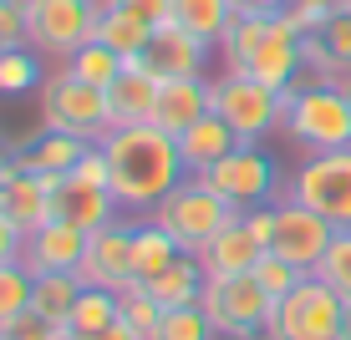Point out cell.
<instances>
[{
  "label": "cell",
  "instance_id": "obj_1",
  "mask_svg": "<svg viewBox=\"0 0 351 340\" xmlns=\"http://www.w3.org/2000/svg\"><path fill=\"white\" fill-rule=\"evenodd\" d=\"M97 148H102V157H107V178H112V193H117V203H123V213L148 218L168 193L184 183L178 138L163 132L158 122L112 127Z\"/></svg>",
  "mask_w": 351,
  "mask_h": 340
},
{
  "label": "cell",
  "instance_id": "obj_2",
  "mask_svg": "<svg viewBox=\"0 0 351 340\" xmlns=\"http://www.w3.org/2000/svg\"><path fill=\"white\" fill-rule=\"evenodd\" d=\"M229 71H250L270 92H290L306 71V36L285 16H234L219 41Z\"/></svg>",
  "mask_w": 351,
  "mask_h": 340
},
{
  "label": "cell",
  "instance_id": "obj_3",
  "mask_svg": "<svg viewBox=\"0 0 351 340\" xmlns=\"http://www.w3.org/2000/svg\"><path fill=\"white\" fill-rule=\"evenodd\" d=\"M280 132L300 153H336L351 148V96L336 81H316V87L285 92V117Z\"/></svg>",
  "mask_w": 351,
  "mask_h": 340
},
{
  "label": "cell",
  "instance_id": "obj_4",
  "mask_svg": "<svg viewBox=\"0 0 351 340\" xmlns=\"http://www.w3.org/2000/svg\"><path fill=\"white\" fill-rule=\"evenodd\" d=\"M148 218H153V224H158L163 234L173 239L178 249H184V254H199V249L224 228V224H234L239 213H234V203H229L224 193H214L209 178L184 173V183L168 193V198H163Z\"/></svg>",
  "mask_w": 351,
  "mask_h": 340
},
{
  "label": "cell",
  "instance_id": "obj_5",
  "mask_svg": "<svg viewBox=\"0 0 351 340\" xmlns=\"http://www.w3.org/2000/svg\"><path fill=\"white\" fill-rule=\"evenodd\" d=\"M209 112H219L239 142H265L285 117V96L255 81L250 71L224 66V77H209Z\"/></svg>",
  "mask_w": 351,
  "mask_h": 340
},
{
  "label": "cell",
  "instance_id": "obj_6",
  "mask_svg": "<svg viewBox=\"0 0 351 340\" xmlns=\"http://www.w3.org/2000/svg\"><path fill=\"white\" fill-rule=\"evenodd\" d=\"M41 127L56 132H77L87 142H102L112 132V107H107V92L82 81L71 66L46 71L41 81Z\"/></svg>",
  "mask_w": 351,
  "mask_h": 340
},
{
  "label": "cell",
  "instance_id": "obj_7",
  "mask_svg": "<svg viewBox=\"0 0 351 340\" xmlns=\"http://www.w3.org/2000/svg\"><path fill=\"white\" fill-rule=\"evenodd\" d=\"M46 183H51V218L77 224L82 234H97L102 224H112V218L123 213V203H117V193H112V178H107L102 148H92L87 157H82L77 173L46 178Z\"/></svg>",
  "mask_w": 351,
  "mask_h": 340
},
{
  "label": "cell",
  "instance_id": "obj_8",
  "mask_svg": "<svg viewBox=\"0 0 351 340\" xmlns=\"http://www.w3.org/2000/svg\"><path fill=\"white\" fill-rule=\"evenodd\" d=\"M346 300L321 274H306L285 300H275L265 340H341Z\"/></svg>",
  "mask_w": 351,
  "mask_h": 340
},
{
  "label": "cell",
  "instance_id": "obj_9",
  "mask_svg": "<svg viewBox=\"0 0 351 340\" xmlns=\"http://www.w3.org/2000/svg\"><path fill=\"white\" fill-rule=\"evenodd\" d=\"M285 198L316 209L321 218H331L336 228H351V148L336 153H311L306 163L295 168Z\"/></svg>",
  "mask_w": 351,
  "mask_h": 340
},
{
  "label": "cell",
  "instance_id": "obj_10",
  "mask_svg": "<svg viewBox=\"0 0 351 340\" xmlns=\"http://www.w3.org/2000/svg\"><path fill=\"white\" fill-rule=\"evenodd\" d=\"M204 178L214 183V193H224V198L234 203V213H250V209H260V203L280 198V168L265 153V142H239V148L224 153Z\"/></svg>",
  "mask_w": 351,
  "mask_h": 340
},
{
  "label": "cell",
  "instance_id": "obj_11",
  "mask_svg": "<svg viewBox=\"0 0 351 340\" xmlns=\"http://www.w3.org/2000/svg\"><path fill=\"white\" fill-rule=\"evenodd\" d=\"M97 16H102V0H41L26 16V41L41 56L71 62L87 41H97Z\"/></svg>",
  "mask_w": 351,
  "mask_h": 340
},
{
  "label": "cell",
  "instance_id": "obj_12",
  "mask_svg": "<svg viewBox=\"0 0 351 340\" xmlns=\"http://www.w3.org/2000/svg\"><path fill=\"white\" fill-rule=\"evenodd\" d=\"M204 315L214 320L219 335H250L270 325L275 300L265 295V285L255 274H229V279H204V295H199Z\"/></svg>",
  "mask_w": 351,
  "mask_h": 340
},
{
  "label": "cell",
  "instance_id": "obj_13",
  "mask_svg": "<svg viewBox=\"0 0 351 340\" xmlns=\"http://www.w3.org/2000/svg\"><path fill=\"white\" fill-rule=\"evenodd\" d=\"M336 239V224L331 218H321L316 209H306V203L295 198H280L275 203V234H270V254H280V259H290L295 270L316 274L326 249H331Z\"/></svg>",
  "mask_w": 351,
  "mask_h": 340
},
{
  "label": "cell",
  "instance_id": "obj_14",
  "mask_svg": "<svg viewBox=\"0 0 351 340\" xmlns=\"http://www.w3.org/2000/svg\"><path fill=\"white\" fill-rule=\"evenodd\" d=\"M77 274H82V285L112 289V295L138 285V274H132V218H112L97 234H87V254H82Z\"/></svg>",
  "mask_w": 351,
  "mask_h": 340
},
{
  "label": "cell",
  "instance_id": "obj_15",
  "mask_svg": "<svg viewBox=\"0 0 351 340\" xmlns=\"http://www.w3.org/2000/svg\"><path fill=\"white\" fill-rule=\"evenodd\" d=\"M82 254H87V234H82L77 224L51 218V224H41L36 234H26V244H21V264H26L31 274H77L82 270Z\"/></svg>",
  "mask_w": 351,
  "mask_h": 340
},
{
  "label": "cell",
  "instance_id": "obj_16",
  "mask_svg": "<svg viewBox=\"0 0 351 340\" xmlns=\"http://www.w3.org/2000/svg\"><path fill=\"white\" fill-rule=\"evenodd\" d=\"M158 87L163 77L153 71L143 56H128L117 81L107 87V107H112V127H128V122H153V107H158Z\"/></svg>",
  "mask_w": 351,
  "mask_h": 340
},
{
  "label": "cell",
  "instance_id": "obj_17",
  "mask_svg": "<svg viewBox=\"0 0 351 340\" xmlns=\"http://www.w3.org/2000/svg\"><path fill=\"white\" fill-rule=\"evenodd\" d=\"M265 259V244L260 234L245 224V213L234 218V224H224L219 234L209 239V244L199 249V264L209 279H229V274H255V264Z\"/></svg>",
  "mask_w": 351,
  "mask_h": 340
},
{
  "label": "cell",
  "instance_id": "obj_18",
  "mask_svg": "<svg viewBox=\"0 0 351 340\" xmlns=\"http://www.w3.org/2000/svg\"><path fill=\"white\" fill-rule=\"evenodd\" d=\"M143 62L158 71V77H204V66H209V41H199V36L184 31L178 21H163V26H153V41H148V51H143Z\"/></svg>",
  "mask_w": 351,
  "mask_h": 340
},
{
  "label": "cell",
  "instance_id": "obj_19",
  "mask_svg": "<svg viewBox=\"0 0 351 340\" xmlns=\"http://www.w3.org/2000/svg\"><path fill=\"white\" fill-rule=\"evenodd\" d=\"M92 148H97V142L77 138V132L41 127L26 148H16V163L26 168V173H36V178H66V173H77V163H82Z\"/></svg>",
  "mask_w": 351,
  "mask_h": 340
},
{
  "label": "cell",
  "instance_id": "obj_20",
  "mask_svg": "<svg viewBox=\"0 0 351 340\" xmlns=\"http://www.w3.org/2000/svg\"><path fill=\"white\" fill-rule=\"evenodd\" d=\"M199 117H209V77H163L153 122L178 138V132H189Z\"/></svg>",
  "mask_w": 351,
  "mask_h": 340
},
{
  "label": "cell",
  "instance_id": "obj_21",
  "mask_svg": "<svg viewBox=\"0 0 351 340\" xmlns=\"http://www.w3.org/2000/svg\"><path fill=\"white\" fill-rule=\"evenodd\" d=\"M0 209H5V218L21 228V239H26V234H36L41 224H51V183H46V178H36V173H26V168H16V173L5 178Z\"/></svg>",
  "mask_w": 351,
  "mask_h": 340
},
{
  "label": "cell",
  "instance_id": "obj_22",
  "mask_svg": "<svg viewBox=\"0 0 351 340\" xmlns=\"http://www.w3.org/2000/svg\"><path fill=\"white\" fill-rule=\"evenodd\" d=\"M239 148V138L229 132V122L219 112H209V117H199L189 132H178V157H184V173H209L214 163H219L224 153H234Z\"/></svg>",
  "mask_w": 351,
  "mask_h": 340
},
{
  "label": "cell",
  "instance_id": "obj_23",
  "mask_svg": "<svg viewBox=\"0 0 351 340\" xmlns=\"http://www.w3.org/2000/svg\"><path fill=\"white\" fill-rule=\"evenodd\" d=\"M204 264H199V254H178L173 264H168L163 274H153L148 285V295L158 300L163 310H178V305H199V295H204Z\"/></svg>",
  "mask_w": 351,
  "mask_h": 340
},
{
  "label": "cell",
  "instance_id": "obj_24",
  "mask_svg": "<svg viewBox=\"0 0 351 340\" xmlns=\"http://www.w3.org/2000/svg\"><path fill=\"white\" fill-rule=\"evenodd\" d=\"M178 254L184 249H178L153 218H138V224H132V274H138V285H148L153 274H163Z\"/></svg>",
  "mask_w": 351,
  "mask_h": 340
},
{
  "label": "cell",
  "instance_id": "obj_25",
  "mask_svg": "<svg viewBox=\"0 0 351 340\" xmlns=\"http://www.w3.org/2000/svg\"><path fill=\"white\" fill-rule=\"evenodd\" d=\"M97 41L112 46L117 56H143V51H148V41H153V26H148V21H138L132 10L107 5V0H102V16H97Z\"/></svg>",
  "mask_w": 351,
  "mask_h": 340
},
{
  "label": "cell",
  "instance_id": "obj_26",
  "mask_svg": "<svg viewBox=\"0 0 351 340\" xmlns=\"http://www.w3.org/2000/svg\"><path fill=\"white\" fill-rule=\"evenodd\" d=\"M82 274H36V289H31V310L41 315V320H51V325H62L66 330V320H71V310H77V300H82Z\"/></svg>",
  "mask_w": 351,
  "mask_h": 340
},
{
  "label": "cell",
  "instance_id": "obj_27",
  "mask_svg": "<svg viewBox=\"0 0 351 340\" xmlns=\"http://www.w3.org/2000/svg\"><path fill=\"white\" fill-rule=\"evenodd\" d=\"M112 320H123V295H112V289H82V300H77V310H71V320H66V340H87L97 330H107Z\"/></svg>",
  "mask_w": 351,
  "mask_h": 340
},
{
  "label": "cell",
  "instance_id": "obj_28",
  "mask_svg": "<svg viewBox=\"0 0 351 340\" xmlns=\"http://www.w3.org/2000/svg\"><path fill=\"white\" fill-rule=\"evenodd\" d=\"M173 21L184 31H193L199 41L219 46L229 21H234V5H229V0H173Z\"/></svg>",
  "mask_w": 351,
  "mask_h": 340
},
{
  "label": "cell",
  "instance_id": "obj_29",
  "mask_svg": "<svg viewBox=\"0 0 351 340\" xmlns=\"http://www.w3.org/2000/svg\"><path fill=\"white\" fill-rule=\"evenodd\" d=\"M46 66L36 46H16V51L0 56V96H21V92H41Z\"/></svg>",
  "mask_w": 351,
  "mask_h": 340
},
{
  "label": "cell",
  "instance_id": "obj_30",
  "mask_svg": "<svg viewBox=\"0 0 351 340\" xmlns=\"http://www.w3.org/2000/svg\"><path fill=\"white\" fill-rule=\"evenodd\" d=\"M31 289H36V274H31L21 259H5V264H0V330L31 310Z\"/></svg>",
  "mask_w": 351,
  "mask_h": 340
},
{
  "label": "cell",
  "instance_id": "obj_31",
  "mask_svg": "<svg viewBox=\"0 0 351 340\" xmlns=\"http://www.w3.org/2000/svg\"><path fill=\"white\" fill-rule=\"evenodd\" d=\"M148 340H219L214 320L204 315V305H178V310H163L158 330Z\"/></svg>",
  "mask_w": 351,
  "mask_h": 340
},
{
  "label": "cell",
  "instance_id": "obj_32",
  "mask_svg": "<svg viewBox=\"0 0 351 340\" xmlns=\"http://www.w3.org/2000/svg\"><path fill=\"white\" fill-rule=\"evenodd\" d=\"M123 62H128V56H117L112 51V46H102V41H87V46H82V51L77 56H71V71H77V77L82 81H92V87H112V81H117V71H123Z\"/></svg>",
  "mask_w": 351,
  "mask_h": 340
},
{
  "label": "cell",
  "instance_id": "obj_33",
  "mask_svg": "<svg viewBox=\"0 0 351 340\" xmlns=\"http://www.w3.org/2000/svg\"><path fill=\"white\" fill-rule=\"evenodd\" d=\"M316 41H321V51L331 56V66L341 71V77H351V0L331 10V21L316 31Z\"/></svg>",
  "mask_w": 351,
  "mask_h": 340
},
{
  "label": "cell",
  "instance_id": "obj_34",
  "mask_svg": "<svg viewBox=\"0 0 351 340\" xmlns=\"http://www.w3.org/2000/svg\"><path fill=\"white\" fill-rule=\"evenodd\" d=\"M316 274L351 305V228H336V239H331V249H326V259H321Z\"/></svg>",
  "mask_w": 351,
  "mask_h": 340
},
{
  "label": "cell",
  "instance_id": "obj_35",
  "mask_svg": "<svg viewBox=\"0 0 351 340\" xmlns=\"http://www.w3.org/2000/svg\"><path fill=\"white\" fill-rule=\"evenodd\" d=\"M255 279L265 285V295H270V300H285L290 289H295L300 279H306V270H295L290 259H280V254H270V249H265V259L255 264Z\"/></svg>",
  "mask_w": 351,
  "mask_h": 340
},
{
  "label": "cell",
  "instance_id": "obj_36",
  "mask_svg": "<svg viewBox=\"0 0 351 340\" xmlns=\"http://www.w3.org/2000/svg\"><path fill=\"white\" fill-rule=\"evenodd\" d=\"M123 320H128L143 340H148L153 330H158V320H163V305H158L143 285H132V289H123Z\"/></svg>",
  "mask_w": 351,
  "mask_h": 340
},
{
  "label": "cell",
  "instance_id": "obj_37",
  "mask_svg": "<svg viewBox=\"0 0 351 340\" xmlns=\"http://www.w3.org/2000/svg\"><path fill=\"white\" fill-rule=\"evenodd\" d=\"M331 10H336V0H290V5H285V21H290L300 36H316L326 21H331Z\"/></svg>",
  "mask_w": 351,
  "mask_h": 340
},
{
  "label": "cell",
  "instance_id": "obj_38",
  "mask_svg": "<svg viewBox=\"0 0 351 340\" xmlns=\"http://www.w3.org/2000/svg\"><path fill=\"white\" fill-rule=\"evenodd\" d=\"M0 340H66V330L51 325V320H41L36 310H26L21 320H10L5 330H0Z\"/></svg>",
  "mask_w": 351,
  "mask_h": 340
},
{
  "label": "cell",
  "instance_id": "obj_39",
  "mask_svg": "<svg viewBox=\"0 0 351 340\" xmlns=\"http://www.w3.org/2000/svg\"><path fill=\"white\" fill-rule=\"evenodd\" d=\"M16 46H31L26 41V16H21L10 0H0V56L16 51Z\"/></svg>",
  "mask_w": 351,
  "mask_h": 340
},
{
  "label": "cell",
  "instance_id": "obj_40",
  "mask_svg": "<svg viewBox=\"0 0 351 340\" xmlns=\"http://www.w3.org/2000/svg\"><path fill=\"white\" fill-rule=\"evenodd\" d=\"M107 5L132 10V16L148 21V26H163V21H173V0H107Z\"/></svg>",
  "mask_w": 351,
  "mask_h": 340
},
{
  "label": "cell",
  "instance_id": "obj_41",
  "mask_svg": "<svg viewBox=\"0 0 351 340\" xmlns=\"http://www.w3.org/2000/svg\"><path fill=\"white\" fill-rule=\"evenodd\" d=\"M21 244H26V239H21V228L5 218V209H0V264H5V259H21Z\"/></svg>",
  "mask_w": 351,
  "mask_h": 340
},
{
  "label": "cell",
  "instance_id": "obj_42",
  "mask_svg": "<svg viewBox=\"0 0 351 340\" xmlns=\"http://www.w3.org/2000/svg\"><path fill=\"white\" fill-rule=\"evenodd\" d=\"M234 16H285L290 0H229Z\"/></svg>",
  "mask_w": 351,
  "mask_h": 340
},
{
  "label": "cell",
  "instance_id": "obj_43",
  "mask_svg": "<svg viewBox=\"0 0 351 340\" xmlns=\"http://www.w3.org/2000/svg\"><path fill=\"white\" fill-rule=\"evenodd\" d=\"M87 340H143V335L132 330L128 320H112V325H107V330H97V335H87Z\"/></svg>",
  "mask_w": 351,
  "mask_h": 340
},
{
  "label": "cell",
  "instance_id": "obj_44",
  "mask_svg": "<svg viewBox=\"0 0 351 340\" xmlns=\"http://www.w3.org/2000/svg\"><path fill=\"white\" fill-rule=\"evenodd\" d=\"M10 5H16V10H21V16H31V10H36V5H41V0H10Z\"/></svg>",
  "mask_w": 351,
  "mask_h": 340
},
{
  "label": "cell",
  "instance_id": "obj_45",
  "mask_svg": "<svg viewBox=\"0 0 351 340\" xmlns=\"http://www.w3.org/2000/svg\"><path fill=\"white\" fill-rule=\"evenodd\" d=\"M219 340H265V330H250V335H219Z\"/></svg>",
  "mask_w": 351,
  "mask_h": 340
},
{
  "label": "cell",
  "instance_id": "obj_46",
  "mask_svg": "<svg viewBox=\"0 0 351 340\" xmlns=\"http://www.w3.org/2000/svg\"><path fill=\"white\" fill-rule=\"evenodd\" d=\"M341 340H351V305H346V320H341Z\"/></svg>",
  "mask_w": 351,
  "mask_h": 340
},
{
  "label": "cell",
  "instance_id": "obj_47",
  "mask_svg": "<svg viewBox=\"0 0 351 340\" xmlns=\"http://www.w3.org/2000/svg\"><path fill=\"white\" fill-rule=\"evenodd\" d=\"M0 193H5V153H0Z\"/></svg>",
  "mask_w": 351,
  "mask_h": 340
},
{
  "label": "cell",
  "instance_id": "obj_48",
  "mask_svg": "<svg viewBox=\"0 0 351 340\" xmlns=\"http://www.w3.org/2000/svg\"><path fill=\"white\" fill-rule=\"evenodd\" d=\"M341 87H346V96H351V77H346V81H341Z\"/></svg>",
  "mask_w": 351,
  "mask_h": 340
},
{
  "label": "cell",
  "instance_id": "obj_49",
  "mask_svg": "<svg viewBox=\"0 0 351 340\" xmlns=\"http://www.w3.org/2000/svg\"><path fill=\"white\" fill-rule=\"evenodd\" d=\"M336 5H346V0H336Z\"/></svg>",
  "mask_w": 351,
  "mask_h": 340
}]
</instances>
